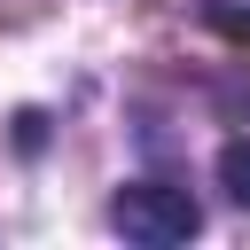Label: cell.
Returning <instances> with one entry per match:
<instances>
[{"instance_id":"6da1fadb","label":"cell","mask_w":250,"mask_h":250,"mask_svg":"<svg viewBox=\"0 0 250 250\" xmlns=\"http://www.w3.org/2000/svg\"><path fill=\"white\" fill-rule=\"evenodd\" d=\"M109 227H117L125 242H141V250H172V242H188V234L203 227V211H195V195H188V188L133 180V188H117V203H109Z\"/></svg>"},{"instance_id":"3957f363","label":"cell","mask_w":250,"mask_h":250,"mask_svg":"<svg viewBox=\"0 0 250 250\" xmlns=\"http://www.w3.org/2000/svg\"><path fill=\"white\" fill-rule=\"evenodd\" d=\"M227 31H250V16H227Z\"/></svg>"},{"instance_id":"7a4b0ae2","label":"cell","mask_w":250,"mask_h":250,"mask_svg":"<svg viewBox=\"0 0 250 250\" xmlns=\"http://www.w3.org/2000/svg\"><path fill=\"white\" fill-rule=\"evenodd\" d=\"M219 188H227V203H242V211H250V141H242V133L219 148Z\"/></svg>"}]
</instances>
